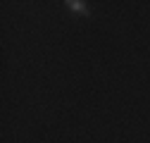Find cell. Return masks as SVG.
<instances>
[{
	"label": "cell",
	"instance_id": "cell-1",
	"mask_svg": "<svg viewBox=\"0 0 150 143\" xmlns=\"http://www.w3.org/2000/svg\"><path fill=\"white\" fill-rule=\"evenodd\" d=\"M67 10L69 12H76V14H88L91 10H88V3H83V0H67Z\"/></svg>",
	"mask_w": 150,
	"mask_h": 143
}]
</instances>
